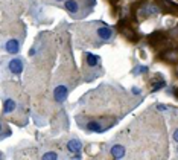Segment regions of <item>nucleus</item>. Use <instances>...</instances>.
<instances>
[{
  "label": "nucleus",
  "instance_id": "1",
  "mask_svg": "<svg viewBox=\"0 0 178 160\" xmlns=\"http://www.w3.org/2000/svg\"><path fill=\"white\" fill-rule=\"evenodd\" d=\"M67 95H69V89L66 87V85H62V84H59L55 87V90H53V98H55V101L57 102H64L66 99H67Z\"/></svg>",
  "mask_w": 178,
  "mask_h": 160
},
{
  "label": "nucleus",
  "instance_id": "2",
  "mask_svg": "<svg viewBox=\"0 0 178 160\" xmlns=\"http://www.w3.org/2000/svg\"><path fill=\"white\" fill-rule=\"evenodd\" d=\"M82 61H84V64H85V67L95 69L96 66L99 64L101 58L97 57V55H93V54H90V52H84V54H82Z\"/></svg>",
  "mask_w": 178,
  "mask_h": 160
},
{
  "label": "nucleus",
  "instance_id": "3",
  "mask_svg": "<svg viewBox=\"0 0 178 160\" xmlns=\"http://www.w3.org/2000/svg\"><path fill=\"white\" fill-rule=\"evenodd\" d=\"M23 67H24V61L22 58H14V59L9 61V70L14 75H20L23 72Z\"/></svg>",
  "mask_w": 178,
  "mask_h": 160
},
{
  "label": "nucleus",
  "instance_id": "4",
  "mask_svg": "<svg viewBox=\"0 0 178 160\" xmlns=\"http://www.w3.org/2000/svg\"><path fill=\"white\" fill-rule=\"evenodd\" d=\"M5 49H6V52L8 54H18V50H20V43H18V40H8L6 41V44H5Z\"/></svg>",
  "mask_w": 178,
  "mask_h": 160
},
{
  "label": "nucleus",
  "instance_id": "5",
  "mask_svg": "<svg viewBox=\"0 0 178 160\" xmlns=\"http://www.w3.org/2000/svg\"><path fill=\"white\" fill-rule=\"evenodd\" d=\"M82 148V143H81V140L79 139H76V137H73L69 140V143H67V149L70 151V152H79Z\"/></svg>",
  "mask_w": 178,
  "mask_h": 160
},
{
  "label": "nucleus",
  "instance_id": "6",
  "mask_svg": "<svg viewBox=\"0 0 178 160\" xmlns=\"http://www.w3.org/2000/svg\"><path fill=\"white\" fill-rule=\"evenodd\" d=\"M15 101L11 99V98H3V114L12 113L15 110Z\"/></svg>",
  "mask_w": 178,
  "mask_h": 160
},
{
  "label": "nucleus",
  "instance_id": "7",
  "mask_svg": "<svg viewBox=\"0 0 178 160\" xmlns=\"http://www.w3.org/2000/svg\"><path fill=\"white\" fill-rule=\"evenodd\" d=\"M111 156L114 157V159H122V157H125V147L123 145H114V147H111Z\"/></svg>",
  "mask_w": 178,
  "mask_h": 160
},
{
  "label": "nucleus",
  "instance_id": "8",
  "mask_svg": "<svg viewBox=\"0 0 178 160\" xmlns=\"http://www.w3.org/2000/svg\"><path fill=\"white\" fill-rule=\"evenodd\" d=\"M64 8H66V11L69 12V14H76V12L79 11V5H78L76 0H66Z\"/></svg>",
  "mask_w": 178,
  "mask_h": 160
},
{
  "label": "nucleus",
  "instance_id": "9",
  "mask_svg": "<svg viewBox=\"0 0 178 160\" xmlns=\"http://www.w3.org/2000/svg\"><path fill=\"white\" fill-rule=\"evenodd\" d=\"M158 12V8L155 5H148L146 8H143V14L145 15H152V14H157Z\"/></svg>",
  "mask_w": 178,
  "mask_h": 160
},
{
  "label": "nucleus",
  "instance_id": "10",
  "mask_svg": "<svg viewBox=\"0 0 178 160\" xmlns=\"http://www.w3.org/2000/svg\"><path fill=\"white\" fill-rule=\"evenodd\" d=\"M145 72H148V67H146V66H137V67L132 69V73H134V75H139V73H145Z\"/></svg>",
  "mask_w": 178,
  "mask_h": 160
},
{
  "label": "nucleus",
  "instance_id": "11",
  "mask_svg": "<svg viewBox=\"0 0 178 160\" xmlns=\"http://www.w3.org/2000/svg\"><path fill=\"white\" fill-rule=\"evenodd\" d=\"M43 159H58V156H57L55 152H46V154L43 156Z\"/></svg>",
  "mask_w": 178,
  "mask_h": 160
},
{
  "label": "nucleus",
  "instance_id": "12",
  "mask_svg": "<svg viewBox=\"0 0 178 160\" xmlns=\"http://www.w3.org/2000/svg\"><path fill=\"white\" fill-rule=\"evenodd\" d=\"M131 91H132L134 95H140V89H139V87H132V89H131Z\"/></svg>",
  "mask_w": 178,
  "mask_h": 160
},
{
  "label": "nucleus",
  "instance_id": "13",
  "mask_svg": "<svg viewBox=\"0 0 178 160\" xmlns=\"http://www.w3.org/2000/svg\"><path fill=\"white\" fill-rule=\"evenodd\" d=\"M172 139L175 140V142H178V128L174 131V134H172Z\"/></svg>",
  "mask_w": 178,
  "mask_h": 160
},
{
  "label": "nucleus",
  "instance_id": "14",
  "mask_svg": "<svg viewBox=\"0 0 178 160\" xmlns=\"http://www.w3.org/2000/svg\"><path fill=\"white\" fill-rule=\"evenodd\" d=\"M57 2H62V0H57Z\"/></svg>",
  "mask_w": 178,
  "mask_h": 160
},
{
  "label": "nucleus",
  "instance_id": "15",
  "mask_svg": "<svg viewBox=\"0 0 178 160\" xmlns=\"http://www.w3.org/2000/svg\"><path fill=\"white\" fill-rule=\"evenodd\" d=\"M177 151H178V148H177Z\"/></svg>",
  "mask_w": 178,
  "mask_h": 160
}]
</instances>
